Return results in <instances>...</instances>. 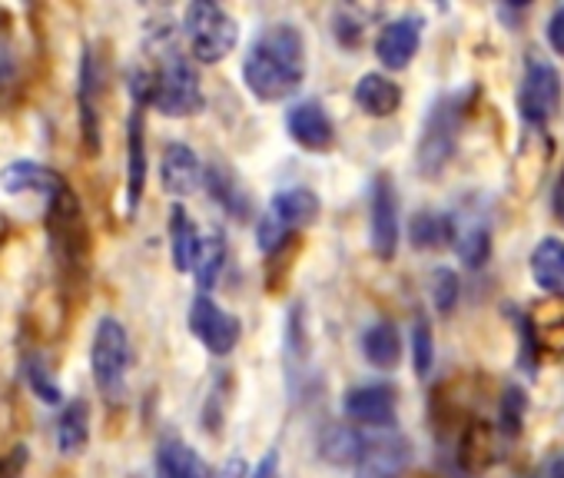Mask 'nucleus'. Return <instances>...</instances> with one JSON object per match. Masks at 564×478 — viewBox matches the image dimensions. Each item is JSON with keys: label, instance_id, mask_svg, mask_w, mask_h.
<instances>
[{"label": "nucleus", "instance_id": "nucleus-3", "mask_svg": "<svg viewBox=\"0 0 564 478\" xmlns=\"http://www.w3.org/2000/svg\"><path fill=\"white\" fill-rule=\"evenodd\" d=\"M130 333L123 329L120 319L104 316L97 323L94 333V346H90V369H94V382L100 389V395L110 405H120L127 399V379H130Z\"/></svg>", "mask_w": 564, "mask_h": 478}, {"label": "nucleus", "instance_id": "nucleus-25", "mask_svg": "<svg viewBox=\"0 0 564 478\" xmlns=\"http://www.w3.org/2000/svg\"><path fill=\"white\" fill-rule=\"evenodd\" d=\"M362 356H366L369 366H376L382 372H392L402 362V333L386 319L372 323L362 333Z\"/></svg>", "mask_w": 564, "mask_h": 478}, {"label": "nucleus", "instance_id": "nucleus-5", "mask_svg": "<svg viewBox=\"0 0 564 478\" xmlns=\"http://www.w3.org/2000/svg\"><path fill=\"white\" fill-rule=\"evenodd\" d=\"M47 232H51V253L61 270H84L87 250H90V232L84 222V206L77 193L67 186L47 203Z\"/></svg>", "mask_w": 564, "mask_h": 478}, {"label": "nucleus", "instance_id": "nucleus-32", "mask_svg": "<svg viewBox=\"0 0 564 478\" xmlns=\"http://www.w3.org/2000/svg\"><path fill=\"white\" fill-rule=\"evenodd\" d=\"M362 445H366V435L356 425H333L319 442V455L333 465H352L356 468Z\"/></svg>", "mask_w": 564, "mask_h": 478}, {"label": "nucleus", "instance_id": "nucleus-22", "mask_svg": "<svg viewBox=\"0 0 564 478\" xmlns=\"http://www.w3.org/2000/svg\"><path fill=\"white\" fill-rule=\"evenodd\" d=\"M531 280L547 296L564 293V239L544 236L531 253Z\"/></svg>", "mask_w": 564, "mask_h": 478}, {"label": "nucleus", "instance_id": "nucleus-9", "mask_svg": "<svg viewBox=\"0 0 564 478\" xmlns=\"http://www.w3.org/2000/svg\"><path fill=\"white\" fill-rule=\"evenodd\" d=\"M412 461V442L395 428H376L366 435L362 455L356 461V478H402Z\"/></svg>", "mask_w": 564, "mask_h": 478}, {"label": "nucleus", "instance_id": "nucleus-38", "mask_svg": "<svg viewBox=\"0 0 564 478\" xmlns=\"http://www.w3.org/2000/svg\"><path fill=\"white\" fill-rule=\"evenodd\" d=\"M28 458H31L28 445H14L11 452H4L0 455V478H21L28 468Z\"/></svg>", "mask_w": 564, "mask_h": 478}, {"label": "nucleus", "instance_id": "nucleus-10", "mask_svg": "<svg viewBox=\"0 0 564 478\" xmlns=\"http://www.w3.org/2000/svg\"><path fill=\"white\" fill-rule=\"evenodd\" d=\"M554 156V143L541 127H524L518 146H514V160H511V186L521 199L534 196L547 166Z\"/></svg>", "mask_w": 564, "mask_h": 478}, {"label": "nucleus", "instance_id": "nucleus-19", "mask_svg": "<svg viewBox=\"0 0 564 478\" xmlns=\"http://www.w3.org/2000/svg\"><path fill=\"white\" fill-rule=\"evenodd\" d=\"M147 189V117L143 107H133L127 120V213L140 209Z\"/></svg>", "mask_w": 564, "mask_h": 478}, {"label": "nucleus", "instance_id": "nucleus-18", "mask_svg": "<svg viewBox=\"0 0 564 478\" xmlns=\"http://www.w3.org/2000/svg\"><path fill=\"white\" fill-rule=\"evenodd\" d=\"M0 186H4V193H11V196L34 193V196H44V199L51 203V199H54L57 193H64L70 183H67L57 170H51V166H44V163L14 160V163H8L4 170H0Z\"/></svg>", "mask_w": 564, "mask_h": 478}, {"label": "nucleus", "instance_id": "nucleus-12", "mask_svg": "<svg viewBox=\"0 0 564 478\" xmlns=\"http://www.w3.org/2000/svg\"><path fill=\"white\" fill-rule=\"evenodd\" d=\"M77 104H80V137H84V150L90 156H100L104 146V123H100V61L97 54L87 47L84 61H80V87H77Z\"/></svg>", "mask_w": 564, "mask_h": 478}, {"label": "nucleus", "instance_id": "nucleus-17", "mask_svg": "<svg viewBox=\"0 0 564 478\" xmlns=\"http://www.w3.org/2000/svg\"><path fill=\"white\" fill-rule=\"evenodd\" d=\"M160 183L176 199L193 196L206 183V170H203L196 150L186 143H166L163 156H160Z\"/></svg>", "mask_w": 564, "mask_h": 478}, {"label": "nucleus", "instance_id": "nucleus-36", "mask_svg": "<svg viewBox=\"0 0 564 478\" xmlns=\"http://www.w3.org/2000/svg\"><path fill=\"white\" fill-rule=\"evenodd\" d=\"M524 412H528V399L518 385H508L501 395V409H498V422H501V435L505 438H518L521 425H524Z\"/></svg>", "mask_w": 564, "mask_h": 478}, {"label": "nucleus", "instance_id": "nucleus-15", "mask_svg": "<svg viewBox=\"0 0 564 478\" xmlns=\"http://www.w3.org/2000/svg\"><path fill=\"white\" fill-rule=\"evenodd\" d=\"M422 18H415V14H405V18H399V21H389L386 28H382V34H379V41H376V57H379V64L386 67V70H405L412 61H415V54H419V47H422Z\"/></svg>", "mask_w": 564, "mask_h": 478}, {"label": "nucleus", "instance_id": "nucleus-26", "mask_svg": "<svg viewBox=\"0 0 564 478\" xmlns=\"http://www.w3.org/2000/svg\"><path fill=\"white\" fill-rule=\"evenodd\" d=\"M495 458V432L488 422L471 419L462 432H458V465L465 471H485Z\"/></svg>", "mask_w": 564, "mask_h": 478}, {"label": "nucleus", "instance_id": "nucleus-24", "mask_svg": "<svg viewBox=\"0 0 564 478\" xmlns=\"http://www.w3.org/2000/svg\"><path fill=\"white\" fill-rule=\"evenodd\" d=\"M356 107L369 117H392L402 107V90L386 74H366L356 84Z\"/></svg>", "mask_w": 564, "mask_h": 478}, {"label": "nucleus", "instance_id": "nucleus-34", "mask_svg": "<svg viewBox=\"0 0 564 478\" xmlns=\"http://www.w3.org/2000/svg\"><path fill=\"white\" fill-rule=\"evenodd\" d=\"M21 87V54L11 34L0 31V110H8Z\"/></svg>", "mask_w": 564, "mask_h": 478}, {"label": "nucleus", "instance_id": "nucleus-39", "mask_svg": "<svg viewBox=\"0 0 564 478\" xmlns=\"http://www.w3.org/2000/svg\"><path fill=\"white\" fill-rule=\"evenodd\" d=\"M547 44L557 57H564V8H557L547 21Z\"/></svg>", "mask_w": 564, "mask_h": 478}, {"label": "nucleus", "instance_id": "nucleus-37", "mask_svg": "<svg viewBox=\"0 0 564 478\" xmlns=\"http://www.w3.org/2000/svg\"><path fill=\"white\" fill-rule=\"evenodd\" d=\"M458 290L462 286H458V276L452 270H445V267L432 270V276H429V296H432V303H435V309L442 316H448L458 306Z\"/></svg>", "mask_w": 564, "mask_h": 478}, {"label": "nucleus", "instance_id": "nucleus-8", "mask_svg": "<svg viewBox=\"0 0 564 478\" xmlns=\"http://www.w3.org/2000/svg\"><path fill=\"white\" fill-rule=\"evenodd\" d=\"M189 333L206 346V352L229 356L242 339V323L219 303H213L206 293H199L189 306Z\"/></svg>", "mask_w": 564, "mask_h": 478}, {"label": "nucleus", "instance_id": "nucleus-16", "mask_svg": "<svg viewBox=\"0 0 564 478\" xmlns=\"http://www.w3.org/2000/svg\"><path fill=\"white\" fill-rule=\"evenodd\" d=\"M343 409L352 422L369 428H392L395 425V389L386 382L356 385L346 392Z\"/></svg>", "mask_w": 564, "mask_h": 478}, {"label": "nucleus", "instance_id": "nucleus-28", "mask_svg": "<svg viewBox=\"0 0 564 478\" xmlns=\"http://www.w3.org/2000/svg\"><path fill=\"white\" fill-rule=\"evenodd\" d=\"M409 243L419 253H435V250L452 247V216L435 213V209L415 213L409 222Z\"/></svg>", "mask_w": 564, "mask_h": 478}, {"label": "nucleus", "instance_id": "nucleus-40", "mask_svg": "<svg viewBox=\"0 0 564 478\" xmlns=\"http://www.w3.org/2000/svg\"><path fill=\"white\" fill-rule=\"evenodd\" d=\"M249 478H279V452L262 455V461L256 465V471Z\"/></svg>", "mask_w": 564, "mask_h": 478}, {"label": "nucleus", "instance_id": "nucleus-11", "mask_svg": "<svg viewBox=\"0 0 564 478\" xmlns=\"http://www.w3.org/2000/svg\"><path fill=\"white\" fill-rule=\"evenodd\" d=\"M369 236L379 260H392L399 253V193L389 173H379L372 183V206H369Z\"/></svg>", "mask_w": 564, "mask_h": 478}, {"label": "nucleus", "instance_id": "nucleus-14", "mask_svg": "<svg viewBox=\"0 0 564 478\" xmlns=\"http://www.w3.org/2000/svg\"><path fill=\"white\" fill-rule=\"evenodd\" d=\"M452 247L462 260V267L478 270L491 257V222L478 209L452 213Z\"/></svg>", "mask_w": 564, "mask_h": 478}, {"label": "nucleus", "instance_id": "nucleus-31", "mask_svg": "<svg viewBox=\"0 0 564 478\" xmlns=\"http://www.w3.org/2000/svg\"><path fill=\"white\" fill-rule=\"evenodd\" d=\"M226 257H229V247H226L223 229H209V232L203 236L199 257H196V267H193V276H196L199 293H209V290L216 286V280L223 276Z\"/></svg>", "mask_w": 564, "mask_h": 478}, {"label": "nucleus", "instance_id": "nucleus-42", "mask_svg": "<svg viewBox=\"0 0 564 478\" xmlns=\"http://www.w3.org/2000/svg\"><path fill=\"white\" fill-rule=\"evenodd\" d=\"M223 478H246V461H239V458H232L226 468H223Z\"/></svg>", "mask_w": 564, "mask_h": 478}, {"label": "nucleus", "instance_id": "nucleus-43", "mask_svg": "<svg viewBox=\"0 0 564 478\" xmlns=\"http://www.w3.org/2000/svg\"><path fill=\"white\" fill-rule=\"evenodd\" d=\"M547 478H564V452H561L557 458H551V465H547Z\"/></svg>", "mask_w": 564, "mask_h": 478}, {"label": "nucleus", "instance_id": "nucleus-4", "mask_svg": "<svg viewBox=\"0 0 564 478\" xmlns=\"http://www.w3.org/2000/svg\"><path fill=\"white\" fill-rule=\"evenodd\" d=\"M183 34H186L189 54L199 64H219L239 44V28L232 14L213 4V0H193L183 14Z\"/></svg>", "mask_w": 564, "mask_h": 478}, {"label": "nucleus", "instance_id": "nucleus-30", "mask_svg": "<svg viewBox=\"0 0 564 478\" xmlns=\"http://www.w3.org/2000/svg\"><path fill=\"white\" fill-rule=\"evenodd\" d=\"M90 442V405L84 399H74L64 405L57 419V448L61 455H80Z\"/></svg>", "mask_w": 564, "mask_h": 478}, {"label": "nucleus", "instance_id": "nucleus-41", "mask_svg": "<svg viewBox=\"0 0 564 478\" xmlns=\"http://www.w3.org/2000/svg\"><path fill=\"white\" fill-rule=\"evenodd\" d=\"M551 209H554V219L564 226V173H561V180H557V186H554V196H551Z\"/></svg>", "mask_w": 564, "mask_h": 478}, {"label": "nucleus", "instance_id": "nucleus-23", "mask_svg": "<svg viewBox=\"0 0 564 478\" xmlns=\"http://www.w3.org/2000/svg\"><path fill=\"white\" fill-rule=\"evenodd\" d=\"M203 232L189 219V213L176 203L170 209V253H173V270L176 273H193L196 257H199Z\"/></svg>", "mask_w": 564, "mask_h": 478}, {"label": "nucleus", "instance_id": "nucleus-1", "mask_svg": "<svg viewBox=\"0 0 564 478\" xmlns=\"http://www.w3.org/2000/svg\"><path fill=\"white\" fill-rule=\"evenodd\" d=\"M310 70L306 37L293 24H269L242 57V84L262 104L290 100Z\"/></svg>", "mask_w": 564, "mask_h": 478}, {"label": "nucleus", "instance_id": "nucleus-44", "mask_svg": "<svg viewBox=\"0 0 564 478\" xmlns=\"http://www.w3.org/2000/svg\"><path fill=\"white\" fill-rule=\"evenodd\" d=\"M415 478H435V475H415Z\"/></svg>", "mask_w": 564, "mask_h": 478}, {"label": "nucleus", "instance_id": "nucleus-2", "mask_svg": "<svg viewBox=\"0 0 564 478\" xmlns=\"http://www.w3.org/2000/svg\"><path fill=\"white\" fill-rule=\"evenodd\" d=\"M150 107L163 117H173V120L196 117L206 107L196 67L173 47H166V54H160V64L153 67Z\"/></svg>", "mask_w": 564, "mask_h": 478}, {"label": "nucleus", "instance_id": "nucleus-27", "mask_svg": "<svg viewBox=\"0 0 564 478\" xmlns=\"http://www.w3.org/2000/svg\"><path fill=\"white\" fill-rule=\"evenodd\" d=\"M156 475L160 478H206V465L183 438L170 435L156 448Z\"/></svg>", "mask_w": 564, "mask_h": 478}, {"label": "nucleus", "instance_id": "nucleus-7", "mask_svg": "<svg viewBox=\"0 0 564 478\" xmlns=\"http://www.w3.org/2000/svg\"><path fill=\"white\" fill-rule=\"evenodd\" d=\"M455 146H458V104L455 100H438L422 127L419 137V173L422 176H442L448 170V163L455 160Z\"/></svg>", "mask_w": 564, "mask_h": 478}, {"label": "nucleus", "instance_id": "nucleus-13", "mask_svg": "<svg viewBox=\"0 0 564 478\" xmlns=\"http://www.w3.org/2000/svg\"><path fill=\"white\" fill-rule=\"evenodd\" d=\"M286 130L293 143H300L310 153H329L336 146V123L316 100H300L286 113Z\"/></svg>", "mask_w": 564, "mask_h": 478}, {"label": "nucleus", "instance_id": "nucleus-6", "mask_svg": "<svg viewBox=\"0 0 564 478\" xmlns=\"http://www.w3.org/2000/svg\"><path fill=\"white\" fill-rule=\"evenodd\" d=\"M564 100V87H561V74L554 70V64H547L538 54L524 57V74H521V90H518V110L524 117L528 127H547L554 120V113L561 110Z\"/></svg>", "mask_w": 564, "mask_h": 478}, {"label": "nucleus", "instance_id": "nucleus-29", "mask_svg": "<svg viewBox=\"0 0 564 478\" xmlns=\"http://www.w3.org/2000/svg\"><path fill=\"white\" fill-rule=\"evenodd\" d=\"M206 186H209V196H213L229 216H236V219H246V216H249V196H246V189L239 186L236 173H232L226 163L216 160V163L206 170Z\"/></svg>", "mask_w": 564, "mask_h": 478}, {"label": "nucleus", "instance_id": "nucleus-33", "mask_svg": "<svg viewBox=\"0 0 564 478\" xmlns=\"http://www.w3.org/2000/svg\"><path fill=\"white\" fill-rule=\"evenodd\" d=\"M21 369H24V379H28L31 392H34L41 402H47V405H61V402H64V392H61V385H57L51 356L31 352V356H24V366H21Z\"/></svg>", "mask_w": 564, "mask_h": 478}, {"label": "nucleus", "instance_id": "nucleus-20", "mask_svg": "<svg viewBox=\"0 0 564 478\" xmlns=\"http://www.w3.org/2000/svg\"><path fill=\"white\" fill-rule=\"evenodd\" d=\"M323 213V199L310 189V186H290L275 193L272 206H269V216L286 229V232H300L306 226H313Z\"/></svg>", "mask_w": 564, "mask_h": 478}, {"label": "nucleus", "instance_id": "nucleus-35", "mask_svg": "<svg viewBox=\"0 0 564 478\" xmlns=\"http://www.w3.org/2000/svg\"><path fill=\"white\" fill-rule=\"evenodd\" d=\"M412 362H415V376L429 379L432 366H435V336L425 316H419L412 323Z\"/></svg>", "mask_w": 564, "mask_h": 478}, {"label": "nucleus", "instance_id": "nucleus-21", "mask_svg": "<svg viewBox=\"0 0 564 478\" xmlns=\"http://www.w3.org/2000/svg\"><path fill=\"white\" fill-rule=\"evenodd\" d=\"M531 333L538 349L551 356H564V296H547L531 306L528 313Z\"/></svg>", "mask_w": 564, "mask_h": 478}]
</instances>
